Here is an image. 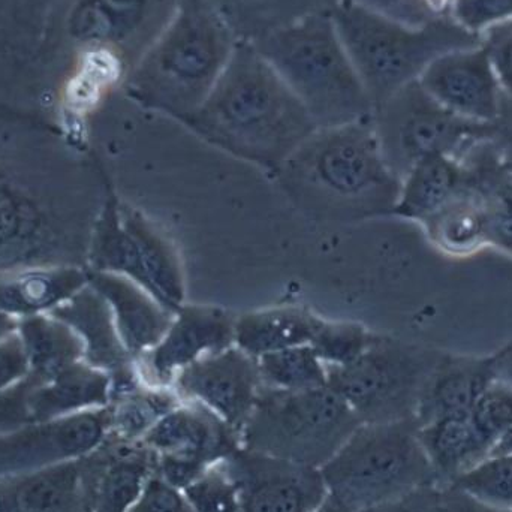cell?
<instances>
[{"label": "cell", "instance_id": "6da1fadb", "mask_svg": "<svg viewBox=\"0 0 512 512\" xmlns=\"http://www.w3.org/2000/svg\"><path fill=\"white\" fill-rule=\"evenodd\" d=\"M180 0H59L6 104L68 134L122 92Z\"/></svg>", "mask_w": 512, "mask_h": 512}, {"label": "cell", "instance_id": "7a4b0ae2", "mask_svg": "<svg viewBox=\"0 0 512 512\" xmlns=\"http://www.w3.org/2000/svg\"><path fill=\"white\" fill-rule=\"evenodd\" d=\"M86 150L56 123L0 102V271L87 267L96 219L84 207Z\"/></svg>", "mask_w": 512, "mask_h": 512}, {"label": "cell", "instance_id": "3957f363", "mask_svg": "<svg viewBox=\"0 0 512 512\" xmlns=\"http://www.w3.org/2000/svg\"><path fill=\"white\" fill-rule=\"evenodd\" d=\"M182 125L274 176L318 129L273 66L242 41L206 101Z\"/></svg>", "mask_w": 512, "mask_h": 512}, {"label": "cell", "instance_id": "277c9868", "mask_svg": "<svg viewBox=\"0 0 512 512\" xmlns=\"http://www.w3.org/2000/svg\"><path fill=\"white\" fill-rule=\"evenodd\" d=\"M276 177L298 209L330 224L391 215L400 189L382 156L372 117L316 129Z\"/></svg>", "mask_w": 512, "mask_h": 512}, {"label": "cell", "instance_id": "5b68a950", "mask_svg": "<svg viewBox=\"0 0 512 512\" xmlns=\"http://www.w3.org/2000/svg\"><path fill=\"white\" fill-rule=\"evenodd\" d=\"M239 42L209 0H180L122 93L144 110L185 122L206 101Z\"/></svg>", "mask_w": 512, "mask_h": 512}, {"label": "cell", "instance_id": "8992f818", "mask_svg": "<svg viewBox=\"0 0 512 512\" xmlns=\"http://www.w3.org/2000/svg\"><path fill=\"white\" fill-rule=\"evenodd\" d=\"M318 128L369 119L373 105L331 14L312 15L251 42Z\"/></svg>", "mask_w": 512, "mask_h": 512}, {"label": "cell", "instance_id": "52a82bcc", "mask_svg": "<svg viewBox=\"0 0 512 512\" xmlns=\"http://www.w3.org/2000/svg\"><path fill=\"white\" fill-rule=\"evenodd\" d=\"M343 47L372 101L373 110L421 77L442 54L481 45L453 18L411 27L340 0L331 12Z\"/></svg>", "mask_w": 512, "mask_h": 512}, {"label": "cell", "instance_id": "ba28073f", "mask_svg": "<svg viewBox=\"0 0 512 512\" xmlns=\"http://www.w3.org/2000/svg\"><path fill=\"white\" fill-rule=\"evenodd\" d=\"M321 474L328 495L352 512L438 486L415 420L360 424Z\"/></svg>", "mask_w": 512, "mask_h": 512}, {"label": "cell", "instance_id": "9c48e42d", "mask_svg": "<svg viewBox=\"0 0 512 512\" xmlns=\"http://www.w3.org/2000/svg\"><path fill=\"white\" fill-rule=\"evenodd\" d=\"M331 387L304 391L262 387L242 429V448L321 469L360 426Z\"/></svg>", "mask_w": 512, "mask_h": 512}, {"label": "cell", "instance_id": "30bf717a", "mask_svg": "<svg viewBox=\"0 0 512 512\" xmlns=\"http://www.w3.org/2000/svg\"><path fill=\"white\" fill-rule=\"evenodd\" d=\"M87 268L134 280L170 312L186 303L185 271L173 240L141 210L119 200L110 183L93 225Z\"/></svg>", "mask_w": 512, "mask_h": 512}, {"label": "cell", "instance_id": "8fae6325", "mask_svg": "<svg viewBox=\"0 0 512 512\" xmlns=\"http://www.w3.org/2000/svg\"><path fill=\"white\" fill-rule=\"evenodd\" d=\"M441 355V351L378 336L351 364L328 369V387L348 403L361 424L415 420Z\"/></svg>", "mask_w": 512, "mask_h": 512}, {"label": "cell", "instance_id": "7c38bea8", "mask_svg": "<svg viewBox=\"0 0 512 512\" xmlns=\"http://www.w3.org/2000/svg\"><path fill=\"white\" fill-rule=\"evenodd\" d=\"M372 123L382 156L399 180L421 159L456 158L466 144L496 131L495 125L469 122L445 110L418 80L378 105Z\"/></svg>", "mask_w": 512, "mask_h": 512}, {"label": "cell", "instance_id": "4fadbf2b", "mask_svg": "<svg viewBox=\"0 0 512 512\" xmlns=\"http://www.w3.org/2000/svg\"><path fill=\"white\" fill-rule=\"evenodd\" d=\"M110 429L105 406L0 433V478L84 459L102 447Z\"/></svg>", "mask_w": 512, "mask_h": 512}, {"label": "cell", "instance_id": "5bb4252c", "mask_svg": "<svg viewBox=\"0 0 512 512\" xmlns=\"http://www.w3.org/2000/svg\"><path fill=\"white\" fill-rule=\"evenodd\" d=\"M236 319V313L222 307L183 304L162 339L135 361L138 378L153 387L171 388L183 369L234 345Z\"/></svg>", "mask_w": 512, "mask_h": 512}, {"label": "cell", "instance_id": "9a60e30c", "mask_svg": "<svg viewBox=\"0 0 512 512\" xmlns=\"http://www.w3.org/2000/svg\"><path fill=\"white\" fill-rule=\"evenodd\" d=\"M242 512H315L327 499L321 469L240 448L224 460Z\"/></svg>", "mask_w": 512, "mask_h": 512}, {"label": "cell", "instance_id": "2e32d148", "mask_svg": "<svg viewBox=\"0 0 512 512\" xmlns=\"http://www.w3.org/2000/svg\"><path fill=\"white\" fill-rule=\"evenodd\" d=\"M262 387L258 358L236 345L195 361L171 385L180 400L206 406L240 435Z\"/></svg>", "mask_w": 512, "mask_h": 512}, {"label": "cell", "instance_id": "e0dca14e", "mask_svg": "<svg viewBox=\"0 0 512 512\" xmlns=\"http://www.w3.org/2000/svg\"><path fill=\"white\" fill-rule=\"evenodd\" d=\"M418 81L439 105L462 119L480 125H496L501 119L504 93L483 42L442 54Z\"/></svg>", "mask_w": 512, "mask_h": 512}, {"label": "cell", "instance_id": "ac0fdd59", "mask_svg": "<svg viewBox=\"0 0 512 512\" xmlns=\"http://www.w3.org/2000/svg\"><path fill=\"white\" fill-rule=\"evenodd\" d=\"M143 445L156 457L207 471L239 451L242 436L206 406L182 400L150 430Z\"/></svg>", "mask_w": 512, "mask_h": 512}, {"label": "cell", "instance_id": "d6986e66", "mask_svg": "<svg viewBox=\"0 0 512 512\" xmlns=\"http://www.w3.org/2000/svg\"><path fill=\"white\" fill-rule=\"evenodd\" d=\"M89 512H129L156 471L155 454L143 444L108 435L99 450L81 459Z\"/></svg>", "mask_w": 512, "mask_h": 512}, {"label": "cell", "instance_id": "ffe728a7", "mask_svg": "<svg viewBox=\"0 0 512 512\" xmlns=\"http://www.w3.org/2000/svg\"><path fill=\"white\" fill-rule=\"evenodd\" d=\"M50 315L74 330L83 343V360L107 373L113 388L137 381L135 361L120 339L110 306L89 283Z\"/></svg>", "mask_w": 512, "mask_h": 512}, {"label": "cell", "instance_id": "44dd1931", "mask_svg": "<svg viewBox=\"0 0 512 512\" xmlns=\"http://www.w3.org/2000/svg\"><path fill=\"white\" fill-rule=\"evenodd\" d=\"M87 283L102 295L132 360L153 348L170 327L173 312L134 280L110 271L87 268Z\"/></svg>", "mask_w": 512, "mask_h": 512}, {"label": "cell", "instance_id": "7402d4cb", "mask_svg": "<svg viewBox=\"0 0 512 512\" xmlns=\"http://www.w3.org/2000/svg\"><path fill=\"white\" fill-rule=\"evenodd\" d=\"M0 512H89L81 460L0 478Z\"/></svg>", "mask_w": 512, "mask_h": 512}, {"label": "cell", "instance_id": "603a6c76", "mask_svg": "<svg viewBox=\"0 0 512 512\" xmlns=\"http://www.w3.org/2000/svg\"><path fill=\"white\" fill-rule=\"evenodd\" d=\"M493 379L489 357L442 352L424 388L415 421L424 426L442 418L468 415Z\"/></svg>", "mask_w": 512, "mask_h": 512}, {"label": "cell", "instance_id": "cb8c5ba5", "mask_svg": "<svg viewBox=\"0 0 512 512\" xmlns=\"http://www.w3.org/2000/svg\"><path fill=\"white\" fill-rule=\"evenodd\" d=\"M87 285V267L35 265L0 271V309L17 319L45 315Z\"/></svg>", "mask_w": 512, "mask_h": 512}, {"label": "cell", "instance_id": "d4e9b609", "mask_svg": "<svg viewBox=\"0 0 512 512\" xmlns=\"http://www.w3.org/2000/svg\"><path fill=\"white\" fill-rule=\"evenodd\" d=\"M111 391L113 382L107 373L86 361H78L42 384H36L33 379L29 394L32 421L54 420L105 408L110 405Z\"/></svg>", "mask_w": 512, "mask_h": 512}, {"label": "cell", "instance_id": "484cf974", "mask_svg": "<svg viewBox=\"0 0 512 512\" xmlns=\"http://www.w3.org/2000/svg\"><path fill=\"white\" fill-rule=\"evenodd\" d=\"M418 436L438 487H448L492 456V445L468 415L442 418L418 426Z\"/></svg>", "mask_w": 512, "mask_h": 512}, {"label": "cell", "instance_id": "4316f807", "mask_svg": "<svg viewBox=\"0 0 512 512\" xmlns=\"http://www.w3.org/2000/svg\"><path fill=\"white\" fill-rule=\"evenodd\" d=\"M322 316L301 306H276L237 315L234 345L252 357L309 345Z\"/></svg>", "mask_w": 512, "mask_h": 512}, {"label": "cell", "instance_id": "83f0119b", "mask_svg": "<svg viewBox=\"0 0 512 512\" xmlns=\"http://www.w3.org/2000/svg\"><path fill=\"white\" fill-rule=\"evenodd\" d=\"M463 179L465 171L454 156L421 159L400 180L391 215L424 224L465 188Z\"/></svg>", "mask_w": 512, "mask_h": 512}, {"label": "cell", "instance_id": "f1b7e54d", "mask_svg": "<svg viewBox=\"0 0 512 512\" xmlns=\"http://www.w3.org/2000/svg\"><path fill=\"white\" fill-rule=\"evenodd\" d=\"M423 225L445 255H472L490 245V204L480 192L465 186Z\"/></svg>", "mask_w": 512, "mask_h": 512}, {"label": "cell", "instance_id": "f546056e", "mask_svg": "<svg viewBox=\"0 0 512 512\" xmlns=\"http://www.w3.org/2000/svg\"><path fill=\"white\" fill-rule=\"evenodd\" d=\"M59 0H0V96L14 86Z\"/></svg>", "mask_w": 512, "mask_h": 512}, {"label": "cell", "instance_id": "4dcf8cb0", "mask_svg": "<svg viewBox=\"0 0 512 512\" xmlns=\"http://www.w3.org/2000/svg\"><path fill=\"white\" fill-rule=\"evenodd\" d=\"M239 41L255 42L295 21L331 14L340 0H209Z\"/></svg>", "mask_w": 512, "mask_h": 512}, {"label": "cell", "instance_id": "1f68e13d", "mask_svg": "<svg viewBox=\"0 0 512 512\" xmlns=\"http://www.w3.org/2000/svg\"><path fill=\"white\" fill-rule=\"evenodd\" d=\"M18 336L29 360L30 378L48 381L66 367L83 360V343L71 327L50 313L20 319Z\"/></svg>", "mask_w": 512, "mask_h": 512}, {"label": "cell", "instance_id": "d6a6232c", "mask_svg": "<svg viewBox=\"0 0 512 512\" xmlns=\"http://www.w3.org/2000/svg\"><path fill=\"white\" fill-rule=\"evenodd\" d=\"M182 402L173 388L153 387L141 379L111 391L110 436L128 444H143L150 430Z\"/></svg>", "mask_w": 512, "mask_h": 512}, {"label": "cell", "instance_id": "836d02e7", "mask_svg": "<svg viewBox=\"0 0 512 512\" xmlns=\"http://www.w3.org/2000/svg\"><path fill=\"white\" fill-rule=\"evenodd\" d=\"M262 385L304 391L327 387L328 369L310 345L294 346L258 358Z\"/></svg>", "mask_w": 512, "mask_h": 512}, {"label": "cell", "instance_id": "e575fe53", "mask_svg": "<svg viewBox=\"0 0 512 512\" xmlns=\"http://www.w3.org/2000/svg\"><path fill=\"white\" fill-rule=\"evenodd\" d=\"M376 337L378 334L358 322L331 321L324 318L309 345L327 369H330L346 366L357 360L372 346Z\"/></svg>", "mask_w": 512, "mask_h": 512}, {"label": "cell", "instance_id": "d590c367", "mask_svg": "<svg viewBox=\"0 0 512 512\" xmlns=\"http://www.w3.org/2000/svg\"><path fill=\"white\" fill-rule=\"evenodd\" d=\"M448 487L486 504L512 510V453L493 454Z\"/></svg>", "mask_w": 512, "mask_h": 512}, {"label": "cell", "instance_id": "8d00e7d4", "mask_svg": "<svg viewBox=\"0 0 512 512\" xmlns=\"http://www.w3.org/2000/svg\"><path fill=\"white\" fill-rule=\"evenodd\" d=\"M183 493L194 512H242L239 487L224 462L207 469Z\"/></svg>", "mask_w": 512, "mask_h": 512}, {"label": "cell", "instance_id": "74e56055", "mask_svg": "<svg viewBox=\"0 0 512 512\" xmlns=\"http://www.w3.org/2000/svg\"><path fill=\"white\" fill-rule=\"evenodd\" d=\"M472 424L495 450L512 427V387L493 379L469 412ZM493 453V451H492Z\"/></svg>", "mask_w": 512, "mask_h": 512}, {"label": "cell", "instance_id": "f35d334b", "mask_svg": "<svg viewBox=\"0 0 512 512\" xmlns=\"http://www.w3.org/2000/svg\"><path fill=\"white\" fill-rule=\"evenodd\" d=\"M411 27L451 17L453 0H345Z\"/></svg>", "mask_w": 512, "mask_h": 512}, {"label": "cell", "instance_id": "ab89813d", "mask_svg": "<svg viewBox=\"0 0 512 512\" xmlns=\"http://www.w3.org/2000/svg\"><path fill=\"white\" fill-rule=\"evenodd\" d=\"M483 45L492 59L504 93L499 122L507 120L512 126V20L486 30L483 33Z\"/></svg>", "mask_w": 512, "mask_h": 512}, {"label": "cell", "instance_id": "60d3db41", "mask_svg": "<svg viewBox=\"0 0 512 512\" xmlns=\"http://www.w3.org/2000/svg\"><path fill=\"white\" fill-rule=\"evenodd\" d=\"M451 18L475 35L512 20V0H453Z\"/></svg>", "mask_w": 512, "mask_h": 512}, {"label": "cell", "instance_id": "b9f144b4", "mask_svg": "<svg viewBox=\"0 0 512 512\" xmlns=\"http://www.w3.org/2000/svg\"><path fill=\"white\" fill-rule=\"evenodd\" d=\"M129 512H194L183 490L165 481L158 472H153Z\"/></svg>", "mask_w": 512, "mask_h": 512}, {"label": "cell", "instance_id": "7bdbcfd3", "mask_svg": "<svg viewBox=\"0 0 512 512\" xmlns=\"http://www.w3.org/2000/svg\"><path fill=\"white\" fill-rule=\"evenodd\" d=\"M33 379H26L8 390L0 391V433L11 432L24 424L32 423L29 394Z\"/></svg>", "mask_w": 512, "mask_h": 512}, {"label": "cell", "instance_id": "ee69618b", "mask_svg": "<svg viewBox=\"0 0 512 512\" xmlns=\"http://www.w3.org/2000/svg\"><path fill=\"white\" fill-rule=\"evenodd\" d=\"M29 373V360L18 333L0 340V391L20 384Z\"/></svg>", "mask_w": 512, "mask_h": 512}, {"label": "cell", "instance_id": "f6af8a7d", "mask_svg": "<svg viewBox=\"0 0 512 512\" xmlns=\"http://www.w3.org/2000/svg\"><path fill=\"white\" fill-rule=\"evenodd\" d=\"M360 512H445L441 487L427 486Z\"/></svg>", "mask_w": 512, "mask_h": 512}, {"label": "cell", "instance_id": "bcb514c9", "mask_svg": "<svg viewBox=\"0 0 512 512\" xmlns=\"http://www.w3.org/2000/svg\"><path fill=\"white\" fill-rule=\"evenodd\" d=\"M490 245L512 254V197L490 206Z\"/></svg>", "mask_w": 512, "mask_h": 512}, {"label": "cell", "instance_id": "7dc6e473", "mask_svg": "<svg viewBox=\"0 0 512 512\" xmlns=\"http://www.w3.org/2000/svg\"><path fill=\"white\" fill-rule=\"evenodd\" d=\"M442 505L445 512H512L508 508L495 507L478 501L454 487H441Z\"/></svg>", "mask_w": 512, "mask_h": 512}, {"label": "cell", "instance_id": "c3c4849f", "mask_svg": "<svg viewBox=\"0 0 512 512\" xmlns=\"http://www.w3.org/2000/svg\"><path fill=\"white\" fill-rule=\"evenodd\" d=\"M487 357H489L493 378L512 387V340Z\"/></svg>", "mask_w": 512, "mask_h": 512}, {"label": "cell", "instance_id": "681fc988", "mask_svg": "<svg viewBox=\"0 0 512 512\" xmlns=\"http://www.w3.org/2000/svg\"><path fill=\"white\" fill-rule=\"evenodd\" d=\"M18 324H20V319L14 318L5 310L0 309V340L17 333Z\"/></svg>", "mask_w": 512, "mask_h": 512}, {"label": "cell", "instance_id": "f907efd6", "mask_svg": "<svg viewBox=\"0 0 512 512\" xmlns=\"http://www.w3.org/2000/svg\"><path fill=\"white\" fill-rule=\"evenodd\" d=\"M315 512H352L342 504V502L337 501L333 496L328 495L327 499L319 505L318 510Z\"/></svg>", "mask_w": 512, "mask_h": 512}, {"label": "cell", "instance_id": "816d5d0a", "mask_svg": "<svg viewBox=\"0 0 512 512\" xmlns=\"http://www.w3.org/2000/svg\"><path fill=\"white\" fill-rule=\"evenodd\" d=\"M512 453V427L510 430H508L507 435L504 436V438L501 439V441L498 442V445H496L495 450H493V454H507Z\"/></svg>", "mask_w": 512, "mask_h": 512}]
</instances>
